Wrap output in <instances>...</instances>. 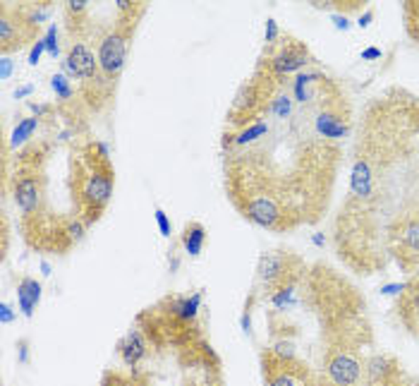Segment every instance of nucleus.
<instances>
[{
  "instance_id": "14",
  "label": "nucleus",
  "mask_w": 419,
  "mask_h": 386,
  "mask_svg": "<svg viewBox=\"0 0 419 386\" xmlns=\"http://www.w3.org/2000/svg\"><path fill=\"white\" fill-rule=\"evenodd\" d=\"M180 242H183L185 252L190 257H199L202 254V250H204V242H206V228L199 221L185 223L183 235H180Z\"/></svg>"
},
{
  "instance_id": "26",
  "label": "nucleus",
  "mask_w": 419,
  "mask_h": 386,
  "mask_svg": "<svg viewBox=\"0 0 419 386\" xmlns=\"http://www.w3.org/2000/svg\"><path fill=\"white\" fill-rule=\"evenodd\" d=\"M19 353H22V358H19V360H22V363H27V341H19Z\"/></svg>"
},
{
  "instance_id": "30",
  "label": "nucleus",
  "mask_w": 419,
  "mask_h": 386,
  "mask_svg": "<svg viewBox=\"0 0 419 386\" xmlns=\"http://www.w3.org/2000/svg\"><path fill=\"white\" fill-rule=\"evenodd\" d=\"M314 242H317V245L321 247V245H324V235H314Z\"/></svg>"
},
{
  "instance_id": "24",
  "label": "nucleus",
  "mask_w": 419,
  "mask_h": 386,
  "mask_svg": "<svg viewBox=\"0 0 419 386\" xmlns=\"http://www.w3.org/2000/svg\"><path fill=\"white\" fill-rule=\"evenodd\" d=\"M374 58H381V50H379V48H366V50H362V60H374Z\"/></svg>"
},
{
  "instance_id": "27",
  "label": "nucleus",
  "mask_w": 419,
  "mask_h": 386,
  "mask_svg": "<svg viewBox=\"0 0 419 386\" xmlns=\"http://www.w3.org/2000/svg\"><path fill=\"white\" fill-rule=\"evenodd\" d=\"M333 22H335V27H338V29H347V27H350L345 17H333Z\"/></svg>"
},
{
  "instance_id": "20",
  "label": "nucleus",
  "mask_w": 419,
  "mask_h": 386,
  "mask_svg": "<svg viewBox=\"0 0 419 386\" xmlns=\"http://www.w3.org/2000/svg\"><path fill=\"white\" fill-rule=\"evenodd\" d=\"M156 223H158V228H160V235H163V237H170L173 226H170V221H168V216H165L163 209H156Z\"/></svg>"
},
{
  "instance_id": "22",
  "label": "nucleus",
  "mask_w": 419,
  "mask_h": 386,
  "mask_svg": "<svg viewBox=\"0 0 419 386\" xmlns=\"http://www.w3.org/2000/svg\"><path fill=\"white\" fill-rule=\"evenodd\" d=\"M46 48V43H43V38L41 41H36L34 43V48H31V53H29V65H36L38 63V58H41V50Z\"/></svg>"
},
{
  "instance_id": "16",
  "label": "nucleus",
  "mask_w": 419,
  "mask_h": 386,
  "mask_svg": "<svg viewBox=\"0 0 419 386\" xmlns=\"http://www.w3.org/2000/svg\"><path fill=\"white\" fill-rule=\"evenodd\" d=\"M403 17H405L408 36L419 46V0H408V3H403Z\"/></svg>"
},
{
  "instance_id": "13",
  "label": "nucleus",
  "mask_w": 419,
  "mask_h": 386,
  "mask_svg": "<svg viewBox=\"0 0 419 386\" xmlns=\"http://www.w3.org/2000/svg\"><path fill=\"white\" fill-rule=\"evenodd\" d=\"M17 300L24 317H31L38 307V302H41V283L31 279V276H22L17 281Z\"/></svg>"
},
{
  "instance_id": "19",
  "label": "nucleus",
  "mask_w": 419,
  "mask_h": 386,
  "mask_svg": "<svg viewBox=\"0 0 419 386\" xmlns=\"http://www.w3.org/2000/svg\"><path fill=\"white\" fill-rule=\"evenodd\" d=\"M43 43H46V50L50 55H58V50H60V46H58V29L55 24H50L48 31H46V38H43Z\"/></svg>"
},
{
  "instance_id": "11",
  "label": "nucleus",
  "mask_w": 419,
  "mask_h": 386,
  "mask_svg": "<svg viewBox=\"0 0 419 386\" xmlns=\"http://www.w3.org/2000/svg\"><path fill=\"white\" fill-rule=\"evenodd\" d=\"M386 250L401 272H419V207L391 223L386 230Z\"/></svg>"
},
{
  "instance_id": "2",
  "label": "nucleus",
  "mask_w": 419,
  "mask_h": 386,
  "mask_svg": "<svg viewBox=\"0 0 419 386\" xmlns=\"http://www.w3.org/2000/svg\"><path fill=\"white\" fill-rule=\"evenodd\" d=\"M419 207V96L405 87L379 92L359 118L350 192L335 218V254L357 274L388 264L386 230Z\"/></svg>"
},
{
  "instance_id": "4",
  "label": "nucleus",
  "mask_w": 419,
  "mask_h": 386,
  "mask_svg": "<svg viewBox=\"0 0 419 386\" xmlns=\"http://www.w3.org/2000/svg\"><path fill=\"white\" fill-rule=\"evenodd\" d=\"M53 141L34 139L15 151L10 166L3 161V192H10L19 209V230L24 242L36 252L67 254L87 233V226L72 214L55 211L50 204L48 161Z\"/></svg>"
},
{
  "instance_id": "1",
  "label": "nucleus",
  "mask_w": 419,
  "mask_h": 386,
  "mask_svg": "<svg viewBox=\"0 0 419 386\" xmlns=\"http://www.w3.org/2000/svg\"><path fill=\"white\" fill-rule=\"evenodd\" d=\"M340 89L317 70L309 99L295 101L283 77L254 123L223 132L225 195L242 218L273 233L321 221L345 154L343 141L321 137L317 118Z\"/></svg>"
},
{
  "instance_id": "21",
  "label": "nucleus",
  "mask_w": 419,
  "mask_h": 386,
  "mask_svg": "<svg viewBox=\"0 0 419 386\" xmlns=\"http://www.w3.org/2000/svg\"><path fill=\"white\" fill-rule=\"evenodd\" d=\"M278 27H276V19H266V43L278 41Z\"/></svg>"
},
{
  "instance_id": "29",
  "label": "nucleus",
  "mask_w": 419,
  "mask_h": 386,
  "mask_svg": "<svg viewBox=\"0 0 419 386\" xmlns=\"http://www.w3.org/2000/svg\"><path fill=\"white\" fill-rule=\"evenodd\" d=\"M31 92H34V87L27 85V87L19 89V92H15V96H17V99H22V96H27V94H31Z\"/></svg>"
},
{
  "instance_id": "5",
  "label": "nucleus",
  "mask_w": 419,
  "mask_h": 386,
  "mask_svg": "<svg viewBox=\"0 0 419 386\" xmlns=\"http://www.w3.org/2000/svg\"><path fill=\"white\" fill-rule=\"evenodd\" d=\"M101 386H225L223 360L206 336L180 343H149V353L139 365L108 368Z\"/></svg>"
},
{
  "instance_id": "10",
  "label": "nucleus",
  "mask_w": 419,
  "mask_h": 386,
  "mask_svg": "<svg viewBox=\"0 0 419 386\" xmlns=\"http://www.w3.org/2000/svg\"><path fill=\"white\" fill-rule=\"evenodd\" d=\"M41 41V17L31 5L0 3V55L8 58L24 46Z\"/></svg>"
},
{
  "instance_id": "3",
  "label": "nucleus",
  "mask_w": 419,
  "mask_h": 386,
  "mask_svg": "<svg viewBox=\"0 0 419 386\" xmlns=\"http://www.w3.org/2000/svg\"><path fill=\"white\" fill-rule=\"evenodd\" d=\"M298 305L317 321L319 377L324 386H364L366 350L374 345L364 295L328 264L307 269L298 288Z\"/></svg>"
},
{
  "instance_id": "15",
  "label": "nucleus",
  "mask_w": 419,
  "mask_h": 386,
  "mask_svg": "<svg viewBox=\"0 0 419 386\" xmlns=\"http://www.w3.org/2000/svg\"><path fill=\"white\" fill-rule=\"evenodd\" d=\"M38 123H41V118L38 115H31V118H24V120H19L17 127L12 130V137L8 139V144L12 146V149H24V146L31 141V134L36 132V127Z\"/></svg>"
},
{
  "instance_id": "8",
  "label": "nucleus",
  "mask_w": 419,
  "mask_h": 386,
  "mask_svg": "<svg viewBox=\"0 0 419 386\" xmlns=\"http://www.w3.org/2000/svg\"><path fill=\"white\" fill-rule=\"evenodd\" d=\"M307 269H309L307 262L298 252H293V250H271V252H263L259 257V264H256L254 286H251L249 295L256 302H261L273 291H278V288L302 281Z\"/></svg>"
},
{
  "instance_id": "25",
  "label": "nucleus",
  "mask_w": 419,
  "mask_h": 386,
  "mask_svg": "<svg viewBox=\"0 0 419 386\" xmlns=\"http://www.w3.org/2000/svg\"><path fill=\"white\" fill-rule=\"evenodd\" d=\"M371 19H374V10H366L364 12V17H359V27H362V29H366V27H369V24H371Z\"/></svg>"
},
{
  "instance_id": "12",
  "label": "nucleus",
  "mask_w": 419,
  "mask_h": 386,
  "mask_svg": "<svg viewBox=\"0 0 419 386\" xmlns=\"http://www.w3.org/2000/svg\"><path fill=\"white\" fill-rule=\"evenodd\" d=\"M259 60H263L276 75H283V77L298 75L307 65H314V63H317L307 43L295 34H281L278 41L266 43Z\"/></svg>"
},
{
  "instance_id": "18",
  "label": "nucleus",
  "mask_w": 419,
  "mask_h": 386,
  "mask_svg": "<svg viewBox=\"0 0 419 386\" xmlns=\"http://www.w3.org/2000/svg\"><path fill=\"white\" fill-rule=\"evenodd\" d=\"M312 5L317 8H326V10H338V12H357L364 8L362 0H326V3H319V0H312Z\"/></svg>"
},
{
  "instance_id": "23",
  "label": "nucleus",
  "mask_w": 419,
  "mask_h": 386,
  "mask_svg": "<svg viewBox=\"0 0 419 386\" xmlns=\"http://www.w3.org/2000/svg\"><path fill=\"white\" fill-rule=\"evenodd\" d=\"M0 317H3V324H8V321H12V312H10V305H8V302H3V305H0Z\"/></svg>"
},
{
  "instance_id": "9",
  "label": "nucleus",
  "mask_w": 419,
  "mask_h": 386,
  "mask_svg": "<svg viewBox=\"0 0 419 386\" xmlns=\"http://www.w3.org/2000/svg\"><path fill=\"white\" fill-rule=\"evenodd\" d=\"M263 386H324L317 368L305 358L278 345H268L259 353Z\"/></svg>"
},
{
  "instance_id": "6",
  "label": "nucleus",
  "mask_w": 419,
  "mask_h": 386,
  "mask_svg": "<svg viewBox=\"0 0 419 386\" xmlns=\"http://www.w3.org/2000/svg\"><path fill=\"white\" fill-rule=\"evenodd\" d=\"M67 195L72 216L87 228L106 214L115 190L111 151L99 139H72L67 149Z\"/></svg>"
},
{
  "instance_id": "28",
  "label": "nucleus",
  "mask_w": 419,
  "mask_h": 386,
  "mask_svg": "<svg viewBox=\"0 0 419 386\" xmlns=\"http://www.w3.org/2000/svg\"><path fill=\"white\" fill-rule=\"evenodd\" d=\"M10 70H12L10 60H8V58H3V80H8V77H10Z\"/></svg>"
},
{
  "instance_id": "7",
  "label": "nucleus",
  "mask_w": 419,
  "mask_h": 386,
  "mask_svg": "<svg viewBox=\"0 0 419 386\" xmlns=\"http://www.w3.org/2000/svg\"><path fill=\"white\" fill-rule=\"evenodd\" d=\"M204 293L163 295L151 307L141 310L134 326L144 331L149 343H180V341L204 338Z\"/></svg>"
},
{
  "instance_id": "17",
  "label": "nucleus",
  "mask_w": 419,
  "mask_h": 386,
  "mask_svg": "<svg viewBox=\"0 0 419 386\" xmlns=\"http://www.w3.org/2000/svg\"><path fill=\"white\" fill-rule=\"evenodd\" d=\"M50 87H53V92L55 96L60 99V104H67V101H72L75 99V87L70 85V80L65 75H53L50 77Z\"/></svg>"
}]
</instances>
